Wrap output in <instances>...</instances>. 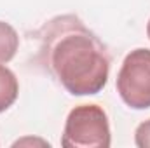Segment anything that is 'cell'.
Returning <instances> with one entry per match:
<instances>
[{
    "instance_id": "cell-2",
    "label": "cell",
    "mask_w": 150,
    "mask_h": 148,
    "mask_svg": "<svg viewBox=\"0 0 150 148\" xmlns=\"http://www.w3.org/2000/svg\"><path fill=\"white\" fill-rule=\"evenodd\" d=\"M110 145L108 117L100 105H79L70 110L61 136V147L108 148Z\"/></svg>"
},
{
    "instance_id": "cell-3",
    "label": "cell",
    "mask_w": 150,
    "mask_h": 148,
    "mask_svg": "<svg viewBox=\"0 0 150 148\" xmlns=\"http://www.w3.org/2000/svg\"><path fill=\"white\" fill-rule=\"evenodd\" d=\"M117 92L133 110L150 108V49L131 51L117 73Z\"/></svg>"
},
{
    "instance_id": "cell-1",
    "label": "cell",
    "mask_w": 150,
    "mask_h": 148,
    "mask_svg": "<svg viewBox=\"0 0 150 148\" xmlns=\"http://www.w3.org/2000/svg\"><path fill=\"white\" fill-rule=\"evenodd\" d=\"M37 37L38 63L70 94L91 96L103 91L110 73V54L77 16L49 19Z\"/></svg>"
},
{
    "instance_id": "cell-8",
    "label": "cell",
    "mask_w": 150,
    "mask_h": 148,
    "mask_svg": "<svg viewBox=\"0 0 150 148\" xmlns=\"http://www.w3.org/2000/svg\"><path fill=\"white\" fill-rule=\"evenodd\" d=\"M147 35H149V38H150V19H149V25H147Z\"/></svg>"
},
{
    "instance_id": "cell-4",
    "label": "cell",
    "mask_w": 150,
    "mask_h": 148,
    "mask_svg": "<svg viewBox=\"0 0 150 148\" xmlns=\"http://www.w3.org/2000/svg\"><path fill=\"white\" fill-rule=\"evenodd\" d=\"M19 94V82L12 70L0 65V113L9 110Z\"/></svg>"
},
{
    "instance_id": "cell-7",
    "label": "cell",
    "mask_w": 150,
    "mask_h": 148,
    "mask_svg": "<svg viewBox=\"0 0 150 148\" xmlns=\"http://www.w3.org/2000/svg\"><path fill=\"white\" fill-rule=\"evenodd\" d=\"M35 145V143H40L42 147H49V143L47 141H44V140H32V138H25V140H18L16 143H14V147H21V145Z\"/></svg>"
},
{
    "instance_id": "cell-5",
    "label": "cell",
    "mask_w": 150,
    "mask_h": 148,
    "mask_svg": "<svg viewBox=\"0 0 150 148\" xmlns=\"http://www.w3.org/2000/svg\"><path fill=\"white\" fill-rule=\"evenodd\" d=\"M19 49V35L12 25L0 21V65L9 63Z\"/></svg>"
},
{
    "instance_id": "cell-6",
    "label": "cell",
    "mask_w": 150,
    "mask_h": 148,
    "mask_svg": "<svg viewBox=\"0 0 150 148\" xmlns=\"http://www.w3.org/2000/svg\"><path fill=\"white\" fill-rule=\"evenodd\" d=\"M134 145L138 148H150V118L142 122L134 131Z\"/></svg>"
}]
</instances>
